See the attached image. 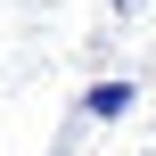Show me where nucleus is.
Wrapping results in <instances>:
<instances>
[{"label": "nucleus", "instance_id": "nucleus-1", "mask_svg": "<svg viewBox=\"0 0 156 156\" xmlns=\"http://www.w3.org/2000/svg\"><path fill=\"white\" fill-rule=\"evenodd\" d=\"M99 123H115V115H132V82H90V99H82Z\"/></svg>", "mask_w": 156, "mask_h": 156}]
</instances>
